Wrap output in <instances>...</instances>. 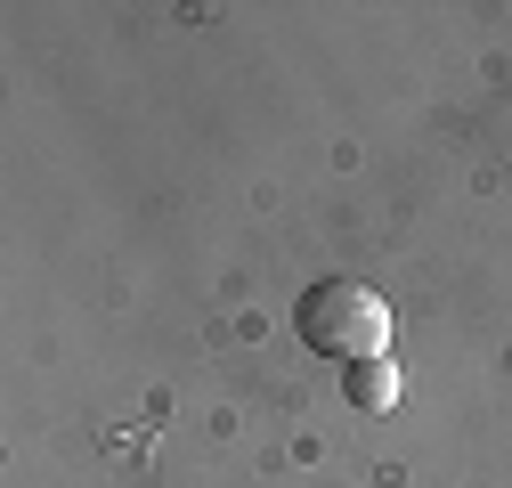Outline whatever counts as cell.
Returning <instances> with one entry per match:
<instances>
[{
	"label": "cell",
	"mask_w": 512,
	"mask_h": 488,
	"mask_svg": "<svg viewBox=\"0 0 512 488\" xmlns=\"http://www.w3.org/2000/svg\"><path fill=\"white\" fill-rule=\"evenodd\" d=\"M293 326H301V342H309L317 358H342V366L391 358V310H382V293L358 285V277H317V285L301 293Z\"/></svg>",
	"instance_id": "6da1fadb"
},
{
	"label": "cell",
	"mask_w": 512,
	"mask_h": 488,
	"mask_svg": "<svg viewBox=\"0 0 512 488\" xmlns=\"http://www.w3.org/2000/svg\"><path fill=\"white\" fill-rule=\"evenodd\" d=\"M342 391H350V407H366V415H382V407H399V366H391V358H358Z\"/></svg>",
	"instance_id": "7a4b0ae2"
}]
</instances>
